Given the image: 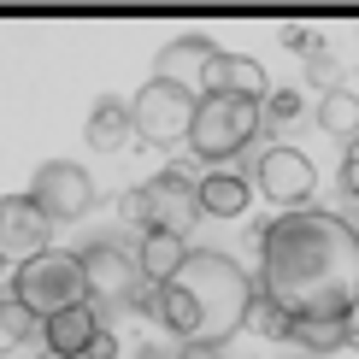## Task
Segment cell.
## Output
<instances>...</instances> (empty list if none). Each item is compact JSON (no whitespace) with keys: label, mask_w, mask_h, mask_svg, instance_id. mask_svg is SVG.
I'll list each match as a JSON object with an SVG mask.
<instances>
[{"label":"cell","mask_w":359,"mask_h":359,"mask_svg":"<svg viewBox=\"0 0 359 359\" xmlns=\"http://www.w3.org/2000/svg\"><path fill=\"white\" fill-rule=\"evenodd\" d=\"M259 294L289 324H353L359 236L341 212L306 206L259 230Z\"/></svg>","instance_id":"1"},{"label":"cell","mask_w":359,"mask_h":359,"mask_svg":"<svg viewBox=\"0 0 359 359\" xmlns=\"http://www.w3.org/2000/svg\"><path fill=\"white\" fill-rule=\"evenodd\" d=\"M259 294L242 265L218 248H189V259L177 265L171 283H159V306L154 318L183 341V348H224L236 330H248V306Z\"/></svg>","instance_id":"2"},{"label":"cell","mask_w":359,"mask_h":359,"mask_svg":"<svg viewBox=\"0 0 359 359\" xmlns=\"http://www.w3.org/2000/svg\"><path fill=\"white\" fill-rule=\"evenodd\" d=\"M118 212H124L130 224H142V236L147 230H165V236H183L189 242V230L201 224V183L183 171H159L154 183H142V189H130L124 201H118Z\"/></svg>","instance_id":"3"},{"label":"cell","mask_w":359,"mask_h":359,"mask_svg":"<svg viewBox=\"0 0 359 359\" xmlns=\"http://www.w3.org/2000/svg\"><path fill=\"white\" fill-rule=\"evenodd\" d=\"M12 301H24L29 318H41V324H48L53 312L88 301L83 259H77V253H59V248H41L36 259L18 265V277H12Z\"/></svg>","instance_id":"4"},{"label":"cell","mask_w":359,"mask_h":359,"mask_svg":"<svg viewBox=\"0 0 359 359\" xmlns=\"http://www.w3.org/2000/svg\"><path fill=\"white\" fill-rule=\"evenodd\" d=\"M253 136H259V100H236V95L194 100V124H189L194 159H236Z\"/></svg>","instance_id":"5"},{"label":"cell","mask_w":359,"mask_h":359,"mask_svg":"<svg viewBox=\"0 0 359 359\" xmlns=\"http://www.w3.org/2000/svg\"><path fill=\"white\" fill-rule=\"evenodd\" d=\"M130 118H136V136H142V142L171 147V142H183L189 124H194V95H189V88H177V83H159V77H154V83L136 88Z\"/></svg>","instance_id":"6"},{"label":"cell","mask_w":359,"mask_h":359,"mask_svg":"<svg viewBox=\"0 0 359 359\" xmlns=\"http://www.w3.org/2000/svg\"><path fill=\"white\" fill-rule=\"evenodd\" d=\"M29 201L48 212V224H71V218H83L88 206H95V183H88V171L71 165V159H48V165H36Z\"/></svg>","instance_id":"7"},{"label":"cell","mask_w":359,"mask_h":359,"mask_svg":"<svg viewBox=\"0 0 359 359\" xmlns=\"http://www.w3.org/2000/svg\"><path fill=\"white\" fill-rule=\"evenodd\" d=\"M77 259H83V283H88V294H95V301H107V306L136 301V289H142V265H136V253L100 242V248H83Z\"/></svg>","instance_id":"8"},{"label":"cell","mask_w":359,"mask_h":359,"mask_svg":"<svg viewBox=\"0 0 359 359\" xmlns=\"http://www.w3.org/2000/svg\"><path fill=\"white\" fill-rule=\"evenodd\" d=\"M48 212H41L36 201H29V194H6V201H0V259H36L41 248H48Z\"/></svg>","instance_id":"9"},{"label":"cell","mask_w":359,"mask_h":359,"mask_svg":"<svg viewBox=\"0 0 359 359\" xmlns=\"http://www.w3.org/2000/svg\"><path fill=\"white\" fill-rule=\"evenodd\" d=\"M253 183L271 194L277 206H301L312 194V159L301 147H265L259 165H253Z\"/></svg>","instance_id":"10"},{"label":"cell","mask_w":359,"mask_h":359,"mask_svg":"<svg viewBox=\"0 0 359 359\" xmlns=\"http://www.w3.org/2000/svg\"><path fill=\"white\" fill-rule=\"evenodd\" d=\"M206 95H236V100H265V65L253 53H212V65H206L201 77Z\"/></svg>","instance_id":"11"},{"label":"cell","mask_w":359,"mask_h":359,"mask_svg":"<svg viewBox=\"0 0 359 359\" xmlns=\"http://www.w3.org/2000/svg\"><path fill=\"white\" fill-rule=\"evenodd\" d=\"M212 53H218V41H212V36H177V41H165V48H159V59H154V77H159V83L189 88L194 77H206Z\"/></svg>","instance_id":"12"},{"label":"cell","mask_w":359,"mask_h":359,"mask_svg":"<svg viewBox=\"0 0 359 359\" xmlns=\"http://www.w3.org/2000/svg\"><path fill=\"white\" fill-rule=\"evenodd\" d=\"M100 330V318H95V306L77 301V306H65V312H53L48 324H41V336H48V353H65V359H83L88 348V336Z\"/></svg>","instance_id":"13"},{"label":"cell","mask_w":359,"mask_h":359,"mask_svg":"<svg viewBox=\"0 0 359 359\" xmlns=\"http://www.w3.org/2000/svg\"><path fill=\"white\" fill-rule=\"evenodd\" d=\"M88 147H100V154H118L130 136H136V118H130V100H118V95H107V100H95V112H88Z\"/></svg>","instance_id":"14"},{"label":"cell","mask_w":359,"mask_h":359,"mask_svg":"<svg viewBox=\"0 0 359 359\" xmlns=\"http://www.w3.org/2000/svg\"><path fill=\"white\" fill-rule=\"evenodd\" d=\"M183 259H189L183 236H165V230H147V236H142V253H136V265H142V277L154 283V289H159V283H171Z\"/></svg>","instance_id":"15"},{"label":"cell","mask_w":359,"mask_h":359,"mask_svg":"<svg viewBox=\"0 0 359 359\" xmlns=\"http://www.w3.org/2000/svg\"><path fill=\"white\" fill-rule=\"evenodd\" d=\"M201 206H206V212H218V218H242L248 212V183L236 171H212L201 183Z\"/></svg>","instance_id":"16"},{"label":"cell","mask_w":359,"mask_h":359,"mask_svg":"<svg viewBox=\"0 0 359 359\" xmlns=\"http://www.w3.org/2000/svg\"><path fill=\"white\" fill-rule=\"evenodd\" d=\"M318 124H324V136L353 142L359 136V95H353V88H330L324 107H318Z\"/></svg>","instance_id":"17"},{"label":"cell","mask_w":359,"mask_h":359,"mask_svg":"<svg viewBox=\"0 0 359 359\" xmlns=\"http://www.w3.org/2000/svg\"><path fill=\"white\" fill-rule=\"evenodd\" d=\"M289 341H301L306 353H341V348L359 341V330H353V324H294Z\"/></svg>","instance_id":"18"},{"label":"cell","mask_w":359,"mask_h":359,"mask_svg":"<svg viewBox=\"0 0 359 359\" xmlns=\"http://www.w3.org/2000/svg\"><path fill=\"white\" fill-rule=\"evenodd\" d=\"M248 330H253V336H265V341H289V336H294V324L283 318V312L265 301V294H253V306H248Z\"/></svg>","instance_id":"19"},{"label":"cell","mask_w":359,"mask_h":359,"mask_svg":"<svg viewBox=\"0 0 359 359\" xmlns=\"http://www.w3.org/2000/svg\"><path fill=\"white\" fill-rule=\"evenodd\" d=\"M294 118H301V95H294V88H277V95L259 100V130H283V124H294Z\"/></svg>","instance_id":"20"},{"label":"cell","mask_w":359,"mask_h":359,"mask_svg":"<svg viewBox=\"0 0 359 359\" xmlns=\"http://www.w3.org/2000/svg\"><path fill=\"white\" fill-rule=\"evenodd\" d=\"M29 324H36V318H29V306L6 294V301H0V353H6V348H18V341L29 336Z\"/></svg>","instance_id":"21"},{"label":"cell","mask_w":359,"mask_h":359,"mask_svg":"<svg viewBox=\"0 0 359 359\" xmlns=\"http://www.w3.org/2000/svg\"><path fill=\"white\" fill-rule=\"evenodd\" d=\"M306 83L324 88V95H330V83H336V53L324 48V41H312V48H306Z\"/></svg>","instance_id":"22"},{"label":"cell","mask_w":359,"mask_h":359,"mask_svg":"<svg viewBox=\"0 0 359 359\" xmlns=\"http://www.w3.org/2000/svg\"><path fill=\"white\" fill-rule=\"evenodd\" d=\"M341 189H348L353 201H359V136L348 142V159H341Z\"/></svg>","instance_id":"23"},{"label":"cell","mask_w":359,"mask_h":359,"mask_svg":"<svg viewBox=\"0 0 359 359\" xmlns=\"http://www.w3.org/2000/svg\"><path fill=\"white\" fill-rule=\"evenodd\" d=\"M83 353H88V359H118V336H112V330H95Z\"/></svg>","instance_id":"24"},{"label":"cell","mask_w":359,"mask_h":359,"mask_svg":"<svg viewBox=\"0 0 359 359\" xmlns=\"http://www.w3.org/2000/svg\"><path fill=\"white\" fill-rule=\"evenodd\" d=\"M312 41H318V36H312V29H301V24H289V29H283V48H294V53H306Z\"/></svg>","instance_id":"25"},{"label":"cell","mask_w":359,"mask_h":359,"mask_svg":"<svg viewBox=\"0 0 359 359\" xmlns=\"http://www.w3.org/2000/svg\"><path fill=\"white\" fill-rule=\"evenodd\" d=\"M177 359H224V353H218V348H201V341H194V348H183Z\"/></svg>","instance_id":"26"},{"label":"cell","mask_w":359,"mask_h":359,"mask_svg":"<svg viewBox=\"0 0 359 359\" xmlns=\"http://www.w3.org/2000/svg\"><path fill=\"white\" fill-rule=\"evenodd\" d=\"M41 359H65V353H41Z\"/></svg>","instance_id":"27"},{"label":"cell","mask_w":359,"mask_h":359,"mask_svg":"<svg viewBox=\"0 0 359 359\" xmlns=\"http://www.w3.org/2000/svg\"><path fill=\"white\" fill-rule=\"evenodd\" d=\"M353 330H359V306H353Z\"/></svg>","instance_id":"28"},{"label":"cell","mask_w":359,"mask_h":359,"mask_svg":"<svg viewBox=\"0 0 359 359\" xmlns=\"http://www.w3.org/2000/svg\"><path fill=\"white\" fill-rule=\"evenodd\" d=\"M0 271H6V259H0Z\"/></svg>","instance_id":"29"},{"label":"cell","mask_w":359,"mask_h":359,"mask_svg":"<svg viewBox=\"0 0 359 359\" xmlns=\"http://www.w3.org/2000/svg\"><path fill=\"white\" fill-rule=\"evenodd\" d=\"M353 236H359V230H353Z\"/></svg>","instance_id":"30"}]
</instances>
